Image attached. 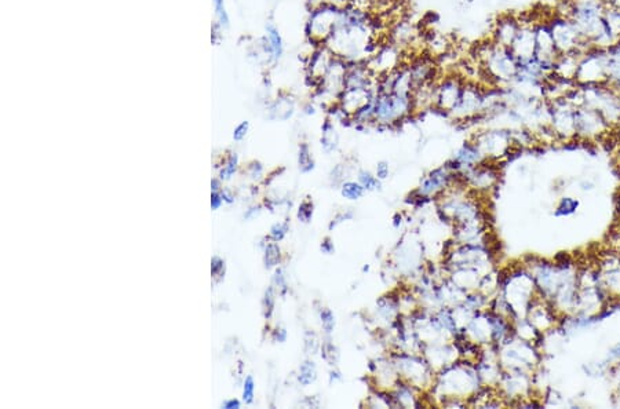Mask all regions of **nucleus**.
Segmentation results:
<instances>
[{
  "mask_svg": "<svg viewBox=\"0 0 620 409\" xmlns=\"http://www.w3.org/2000/svg\"><path fill=\"white\" fill-rule=\"evenodd\" d=\"M413 112V95L377 92L374 98V124L389 127L411 116Z\"/></svg>",
  "mask_w": 620,
  "mask_h": 409,
  "instance_id": "obj_1",
  "label": "nucleus"
},
{
  "mask_svg": "<svg viewBox=\"0 0 620 409\" xmlns=\"http://www.w3.org/2000/svg\"><path fill=\"white\" fill-rule=\"evenodd\" d=\"M344 8H339L334 4L325 3L320 7L310 10L309 20L306 23V36L312 44L324 46L327 40L331 37L332 32L341 21Z\"/></svg>",
  "mask_w": 620,
  "mask_h": 409,
  "instance_id": "obj_2",
  "label": "nucleus"
},
{
  "mask_svg": "<svg viewBox=\"0 0 620 409\" xmlns=\"http://www.w3.org/2000/svg\"><path fill=\"white\" fill-rule=\"evenodd\" d=\"M608 63L609 56L607 50L591 47L579 59L575 82L579 86L608 83Z\"/></svg>",
  "mask_w": 620,
  "mask_h": 409,
  "instance_id": "obj_3",
  "label": "nucleus"
},
{
  "mask_svg": "<svg viewBox=\"0 0 620 409\" xmlns=\"http://www.w3.org/2000/svg\"><path fill=\"white\" fill-rule=\"evenodd\" d=\"M547 23L553 35L554 44L560 54H568L576 50L586 53L592 47L591 43L581 36L579 30H576L575 24L569 18L557 14Z\"/></svg>",
  "mask_w": 620,
  "mask_h": 409,
  "instance_id": "obj_4",
  "label": "nucleus"
},
{
  "mask_svg": "<svg viewBox=\"0 0 620 409\" xmlns=\"http://www.w3.org/2000/svg\"><path fill=\"white\" fill-rule=\"evenodd\" d=\"M465 82H466L465 78L461 73H455V72L440 78L436 85L433 108L449 116V114L461 99Z\"/></svg>",
  "mask_w": 620,
  "mask_h": 409,
  "instance_id": "obj_5",
  "label": "nucleus"
},
{
  "mask_svg": "<svg viewBox=\"0 0 620 409\" xmlns=\"http://www.w3.org/2000/svg\"><path fill=\"white\" fill-rule=\"evenodd\" d=\"M394 365L400 378L411 383L415 387L427 386L434 379L433 368L429 365V362L413 354H399Z\"/></svg>",
  "mask_w": 620,
  "mask_h": 409,
  "instance_id": "obj_6",
  "label": "nucleus"
},
{
  "mask_svg": "<svg viewBox=\"0 0 620 409\" xmlns=\"http://www.w3.org/2000/svg\"><path fill=\"white\" fill-rule=\"evenodd\" d=\"M484 92L485 90H482L477 83L465 82L461 99L449 116L463 121L484 114Z\"/></svg>",
  "mask_w": 620,
  "mask_h": 409,
  "instance_id": "obj_7",
  "label": "nucleus"
},
{
  "mask_svg": "<svg viewBox=\"0 0 620 409\" xmlns=\"http://www.w3.org/2000/svg\"><path fill=\"white\" fill-rule=\"evenodd\" d=\"M535 39H536V53L535 59L545 68V71L552 75L554 65L559 57L561 56L554 44L553 35L549 27V23H539L535 25Z\"/></svg>",
  "mask_w": 620,
  "mask_h": 409,
  "instance_id": "obj_8",
  "label": "nucleus"
},
{
  "mask_svg": "<svg viewBox=\"0 0 620 409\" xmlns=\"http://www.w3.org/2000/svg\"><path fill=\"white\" fill-rule=\"evenodd\" d=\"M575 124H576V135H581L583 138L600 137L609 128V123L605 120V117L602 116L598 111L588 106L576 108Z\"/></svg>",
  "mask_w": 620,
  "mask_h": 409,
  "instance_id": "obj_9",
  "label": "nucleus"
},
{
  "mask_svg": "<svg viewBox=\"0 0 620 409\" xmlns=\"http://www.w3.org/2000/svg\"><path fill=\"white\" fill-rule=\"evenodd\" d=\"M367 63L378 78L386 75L403 65L400 47H397L394 43L382 44L378 51L367 61Z\"/></svg>",
  "mask_w": 620,
  "mask_h": 409,
  "instance_id": "obj_10",
  "label": "nucleus"
},
{
  "mask_svg": "<svg viewBox=\"0 0 620 409\" xmlns=\"http://www.w3.org/2000/svg\"><path fill=\"white\" fill-rule=\"evenodd\" d=\"M375 95L377 88H345L338 98V105L352 120L360 109L375 98Z\"/></svg>",
  "mask_w": 620,
  "mask_h": 409,
  "instance_id": "obj_11",
  "label": "nucleus"
},
{
  "mask_svg": "<svg viewBox=\"0 0 620 409\" xmlns=\"http://www.w3.org/2000/svg\"><path fill=\"white\" fill-rule=\"evenodd\" d=\"M335 56L327 46H317L315 51L312 53L309 62H308V79L312 82L313 87H320L323 79L331 66L332 59Z\"/></svg>",
  "mask_w": 620,
  "mask_h": 409,
  "instance_id": "obj_12",
  "label": "nucleus"
},
{
  "mask_svg": "<svg viewBox=\"0 0 620 409\" xmlns=\"http://www.w3.org/2000/svg\"><path fill=\"white\" fill-rule=\"evenodd\" d=\"M520 28H521V23L518 17H516L514 14H502L497 18L494 24L491 39L497 44L510 49Z\"/></svg>",
  "mask_w": 620,
  "mask_h": 409,
  "instance_id": "obj_13",
  "label": "nucleus"
},
{
  "mask_svg": "<svg viewBox=\"0 0 620 409\" xmlns=\"http://www.w3.org/2000/svg\"><path fill=\"white\" fill-rule=\"evenodd\" d=\"M511 53L518 62L535 59L536 53V39H535V25L521 24L513 44L510 46Z\"/></svg>",
  "mask_w": 620,
  "mask_h": 409,
  "instance_id": "obj_14",
  "label": "nucleus"
},
{
  "mask_svg": "<svg viewBox=\"0 0 620 409\" xmlns=\"http://www.w3.org/2000/svg\"><path fill=\"white\" fill-rule=\"evenodd\" d=\"M451 176H451L449 170L446 169V166L430 171L427 176L422 181V183L418 189V193L425 197L436 196L437 193L443 192L444 189L449 185Z\"/></svg>",
  "mask_w": 620,
  "mask_h": 409,
  "instance_id": "obj_15",
  "label": "nucleus"
},
{
  "mask_svg": "<svg viewBox=\"0 0 620 409\" xmlns=\"http://www.w3.org/2000/svg\"><path fill=\"white\" fill-rule=\"evenodd\" d=\"M452 43L448 40L446 36L440 33H433L426 40V53L430 54L433 59H443L449 54Z\"/></svg>",
  "mask_w": 620,
  "mask_h": 409,
  "instance_id": "obj_16",
  "label": "nucleus"
},
{
  "mask_svg": "<svg viewBox=\"0 0 620 409\" xmlns=\"http://www.w3.org/2000/svg\"><path fill=\"white\" fill-rule=\"evenodd\" d=\"M265 43L266 51L273 61H277L283 56V39L273 24L266 25Z\"/></svg>",
  "mask_w": 620,
  "mask_h": 409,
  "instance_id": "obj_17",
  "label": "nucleus"
},
{
  "mask_svg": "<svg viewBox=\"0 0 620 409\" xmlns=\"http://www.w3.org/2000/svg\"><path fill=\"white\" fill-rule=\"evenodd\" d=\"M418 32L415 30L413 24L407 21H401L396 25V28L391 32V43H394L397 47L400 46H408L416 37Z\"/></svg>",
  "mask_w": 620,
  "mask_h": 409,
  "instance_id": "obj_18",
  "label": "nucleus"
},
{
  "mask_svg": "<svg viewBox=\"0 0 620 409\" xmlns=\"http://www.w3.org/2000/svg\"><path fill=\"white\" fill-rule=\"evenodd\" d=\"M338 145H339V135L335 130L334 120L328 117L324 124L322 126V147L327 153H331L338 149Z\"/></svg>",
  "mask_w": 620,
  "mask_h": 409,
  "instance_id": "obj_19",
  "label": "nucleus"
},
{
  "mask_svg": "<svg viewBox=\"0 0 620 409\" xmlns=\"http://www.w3.org/2000/svg\"><path fill=\"white\" fill-rule=\"evenodd\" d=\"M604 23L607 30L620 39V10L607 3L604 10Z\"/></svg>",
  "mask_w": 620,
  "mask_h": 409,
  "instance_id": "obj_20",
  "label": "nucleus"
},
{
  "mask_svg": "<svg viewBox=\"0 0 620 409\" xmlns=\"http://www.w3.org/2000/svg\"><path fill=\"white\" fill-rule=\"evenodd\" d=\"M317 379V367L316 362L312 360H305L300 367H299V372H298V381L303 386L308 387L310 384H313Z\"/></svg>",
  "mask_w": 620,
  "mask_h": 409,
  "instance_id": "obj_21",
  "label": "nucleus"
},
{
  "mask_svg": "<svg viewBox=\"0 0 620 409\" xmlns=\"http://www.w3.org/2000/svg\"><path fill=\"white\" fill-rule=\"evenodd\" d=\"M270 111L274 114V118L287 120L294 114V101L291 98H277Z\"/></svg>",
  "mask_w": 620,
  "mask_h": 409,
  "instance_id": "obj_22",
  "label": "nucleus"
},
{
  "mask_svg": "<svg viewBox=\"0 0 620 409\" xmlns=\"http://www.w3.org/2000/svg\"><path fill=\"white\" fill-rule=\"evenodd\" d=\"M364 192H365V189L361 186V183L358 181L357 182L355 181H345L341 185L342 197H345L346 200H351V202L360 200L364 196Z\"/></svg>",
  "mask_w": 620,
  "mask_h": 409,
  "instance_id": "obj_23",
  "label": "nucleus"
},
{
  "mask_svg": "<svg viewBox=\"0 0 620 409\" xmlns=\"http://www.w3.org/2000/svg\"><path fill=\"white\" fill-rule=\"evenodd\" d=\"M298 164H299V170H300V173H303V174L310 173V171L315 169V160H313V157H312L310 147H309V145H308L306 142H302V144L299 145V150H298Z\"/></svg>",
  "mask_w": 620,
  "mask_h": 409,
  "instance_id": "obj_24",
  "label": "nucleus"
},
{
  "mask_svg": "<svg viewBox=\"0 0 620 409\" xmlns=\"http://www.w3.org/2000/svg\"><path fill=\"white\" fill-rule=\"evenodd\" d=\"M281 261V250L276 241L267 243L264 251V264L266 269L276 267Z\"/></svg>",
  "mask_w": 620,
  "mask_h": 409,
  "instance_id": "obj_25",
  "label": "nucleus"
},
{
  "mask_svg": "<svg viewBox=\"0 0 620 409\" xmlns=\"http://www.w3.org/2000/svg\"><path fill=\"white\" fill-rule=\"evenodd\" d=\"M357 179H358V182L361 183V186H363L365 190H368V192H374V190L381 189V182H382V181H379V179L377 178V176L371 174L370 171H365V170L358 171Z\"/></svg>",
  "mask_w": 620,
  "mask_h": 409,
  "instance_id": "obj_26",
  "label": "nucleus"
},
{
  "mask_svg": "<svg viewBox=\"0 0 620 409\" xmlns=\"http://www.w3.org/2000/svg\"><path fill=\"white\" fill-rule=\"evenodd\" d=\"M313 212H315V205H313V202H312L309 197H306V199L300 203V205H299L296 216H298V219H299L300 222H303V224H309V222L312 221V218H313Z\"/></svg>",
  "mask_w": 620,
  "mask_h": 409,
  "instance_id": "obj_27",
  "label": "nucleus"
},
{
  "mask_svg": "<svg viewBox=\"0 0 620 409\" xmlns=\"http://www.w3.org/2000/svg\"><path fill=\"white\" fill-rule=\"evenodd\" d=\"M320 350H322L323 360L327 361L329 365H335L338 362L339 353H338V349L335 348V345L331 341H324L322 348H320Z\"/></svg>",
  "mask_w": 620,
  "mask_h": 409,
  "instance_id": "obj_28",
  "label": "nucleus"
},
{
  "mask_svg": "<svg viewBox=\"0 0 620 409\" xmlns=\"http://www.w3.org/2000/svg\"><path fill=\"white\" fill-rule=\"evenodd\" d=\"M320 322H322V326H323L325 334L331 335L334 332L335 324H336L335 322V316H334L331 309H328V307H322L320 309Z\"/></svg>",
  "mask_w": 620,
  "mask_h": 409,
  "instance_id": "obj_29",
  "label": "nucleus"
},
{
  "mask_svg": "<svg viewBox=\"0 0 620 409\" xmlns=\"http://www.w3.org/2000/svg\"><path fill=\"white\" fill-rule=\"evenodd\" d=\"M274 310V290L273 287H269L264 293L262 299V313L266 320H270Z\"/></svg>",
  "mask_w": 620,
  "mask_h": 409,
  "instance_id": "obj_30",
  "label": "nucleus"
},
{
  "mask_svg": "<svg viewBox=\"0 0 620 409\" xmlns=\"http://www.w3.org/2000/svg\"><path fill=\"white\" fill-rule=\"evenodd\" d=\"M288 231H290V224L288 222H279V224H274L272 228H270V231H269V238L272 240V241H281L287 233H288Z\"/></svg>",
  "mask_w": 620,
  "mask_h": 409,
  "instance_id": "obj_31",
  "label": "nucleus"
},
{
  "mask_svg": "<svg viewBox=\"0 0 620 409\" xmlns=\"http://www.w3.org/2000/svg\"><path fill=\"white\" fill-rule=\"evenodd\" d=\"M255 396V381L253 377H247L243 384V401L245 404H253Z\"/></svg>",
  "mask_w": 620,
  "mask_h": 409,
  "instance_id": "obj_32",
  "label": "nucleus"
},
{
  "mask_svg": "<svg viewBox=\"0 0 620 409\" xmlns=\"http://www.w3.org/2000/svg\"><path fill=\"white\" fill-rule=\"evenodd\" d=\"M320 348H322V345L319 342L317 335L312 331H306L305 332V350L308 351V354H315Z\"/></svg>",
  "mask_w": 620,
  "mask_h": 409,
  "instance_id": "obj_33",
  "label": "nucleus"
},
{
  "mask_svg": "<svg viewBox=\"0 0 620 409\" xmlns=\"http://www.w3.org/2000/svg\"><path fill=\"white\" fill-rule=\"evenodd\" d=\"M237 164H238V157H237L236 153H233V154H231V157L226 161V166L221 171V176H219L221 179H224V181L231 179L237 171Z\"/></svg>",
  "mask_w": 620,
  "mask_h": 409,
  "instance_id": "obj_34",
  "label": "nucleus"
},
{
  "mask_svg": "<svg viewBox=\"0 0 620 409\" xmlns=\"http://www.w3.org/2000/svg\"><path fill=\"white\" fill-rule=\"evenodd\" d=\"M211 274L214 279H217V281H221L225 274V261L219 257H214L211 260Z\"/></svg>",
  "mask_w": 620,
  "mask_h": 409,
  "instance_id": "obj_35",
  "label": "nucleus"
},
{
  "mask_svg": "<svg viewBox=\"0 0 620 409\" xmlns=\"http://www.w3.org/2000/svg\"><path fill=\"white\" fill-rule=\"evenodd\" d=\"M273 283H274L276 288L279 290V293H280V295H286L287 291H288V284H287L286 276H284V273H283L281 269H277V270H276V273H274V276H273Z\"/></svg>",
  "mask_w": 620,
  "mask_h": 409,
  "instance_id": "obj_36",
  "label": "nucleus"
},
{
  "mask_svg": "<svg viewBox=\"0 0 620 409\" xmlns=\"http://www.w3.org/2000/svg\"><path fill=\"white\" fill-rule=\"evenodd\" d=\"M214 6H215V13H217V17L219 20V24L222 27H229V17H228V13L225 10L224 0H214Z\"/></svg>",
  "mask_w": 620,
  "mask_h": 409,
  "instance_id": "obj_37",
  "label": "nucleus"
},
{
  "mask_svg": "<svg viewBox=\"0 0 620 409\" xmlns=\"http://www.w3.org/2000/svg\"><path fill=\"white\" fill-rule=\"evenodd\" d=\"M353 216H355V214H353V211H351V209H346V211H341V212H338V214L332 218V221H331V224H329V229L332 231L334 228H336L338 225H341V224L345 222V221H352Z\"/></svg>",
  "mask_w": 620,
  "mask_h": 409,
  "instance_id": "obj_38",
  "label": "nucleus"
},
{
  "mask_svg": "<svg viewBox=\"0 0 620 409\" xmlns=\"http://www.w3.org/2000/svg\"><path fill=\"white\" fill-rule=\"evenodd\" d=\"M248 128H250V123H248V121H243V123H240V124L237 126L235 133H233V140H235V141H241V140H244L245 135H247V133H248Z\"/></svg>",
  "mask_w": 620,
  "mask_h": 409,
  "instance_id": "obj_39",
  "label": "nucleus"
},
{
  "mask_svg": "<svg viewBox=\"0 0 620 409\" xmlns=\"http://www.w3.org/2000/svg\"><path fill=\"white\" fill-rule=\"evenodd\" d=\"M390 174V169H389V163L387 161H379L377 164V170H375V176L379 181L387 179V176Z\"/></svg>",
  "mask_w": 620,
  "mask_h": 409,
  "instance_id": "obj_40",
  "label": "nucleus"
},
{
  "mask_svg": "<svg viewBox=\"0 0 620 409\" xmlns=\"http://www.w3.org/2000/svg\"><path fill=\"white\" fill-rule=\"evenodd\" d=\"M320 250H322V252L325 254V255H331V254H334V252H335L334 241H332L329 237H325L324 240L322 241V244H320Z\"/></svg>",
  "mask_w": 620,
  "mask_h": 409,
  "instance_id": "obj_41",
  "label": "nucleus"
},
{
  "mask_svg": "<svg viewBox=\"0 0 620 409\" xmlns=\"http://www.w3.org/2000/svg\"><path fill=\"white\" fill-rule=\"evenodd\" d=\"M262 164L260 163V161H253L250 166H248V174L251 178H258V176H261L262 174Z\"/></svg>",
  "mask_w": 620,
  "mask_h": 409,
  "instance_id": "obj_42",
  "label": "nucleus"
},
{
  "mask_svg": "<svg viewBox=\"0 0 620 409\" xmlns=\"http://www.w3.org/2000/svg\"><path fill=\"white\" fill-rule=\"evenodd\" d=\"M222 202H224V199H222L221 193H218V192L211 193V208L212 209H218L222 204Z\"/></svg>",
  "mask_w": 620,
  "mask_h": 409,
  "instance_id": "obj_43",
  "label": "nucleus"
},
{
  "mask_svg": "<svg viewBox=\"0 0 620 409\" xmlns=\"http://www.w3.org/2000/svg\"><path fill=\"white\" fill-rule=\"evenodd\" d=\"M273 338H274L276 342L283 343V342H286V339H287V331L283 329V328H277V329L273 332Z\"/></svg>",
  "mask_w": 620,
  "mask_h": 409,
  "instance_id": "obj_44",
  "label": "nucleus"
},
{
  "mask_svg": "<svg viewBox=\"0 0 620 409\" xmlns=\"http://www.w3.org/2000/svg\"><path fill=\"white\" fill-rule=\"evenodd\" d=\"M240 407H241V403L236 398H231L222 404V408L225 409H238Z\"/></svg>",
  "mask_w": 620,
  "mask_h": 409,
  "instance_id": "obj_45",
  "label": "nucleus"
},
{
  "mask_svg": "<svg viewBox=\"0 0 620 409\" xmlns=\"http://www.w3.org/2000/svg\"><path fill=\"white\" fill-rule=\"evenodd\" d=\"M342 379V374L338 371V370H332L331 372H329V381L331 383H335L336 380Z\"/></svg>",
  "mask_w": 620,
  "mask_h": 409,
  "instance_id": "obj_46",
  "label": "nucleus"
},
{
  "mask_svg": "<svg viewBox=\"0 0 620 409\" xmlns=\"http://www.w3.org/2000/svg\"><path fill=\"white\" fill-rule=\"evenodd\" d=\"M222 199H224V202H226V203H233V195L229 192V190H224L222 193Z\"/></svg>",
  "mask_w": 620,
  "mask_h": 409,
  "instance_id": "obj_47",
  "label": "nucleus"
},
{
  "mask_svg": "<svg viewBox=\"0 0 620 409\" xmlns=\"http://www.w3.org/2000/svg\"><path fill=\"white\" fill-rule=\"evenodd\" d=\"M211 189H212V192H219V189H221V181H218V179H212V182H211Z\"/></svg>",
  "mask_w": 620,
  "mask_h": 409,
  "instance_id": "obj_48",
  "label": "nucleus"
},
{
  "mask_svg": "<svg viewBox=\"0 0 620 409\" xmlns=\"http://www.w3.org/2000/svg\"><path fill=\"white\" fill-rule=\"evenodd\" d=\"M305 114H308V115H315V106H308L306 111H305Z\"/></svg>",
  "mask_w": 620,
  "mask_h": 409,
  "instance_id": "obj_49",
  "label": "nucleus"
},
{
  "mask_svg": "<svg viewBox=\"0 0 620 409\" xmlns=\"http://www.w3.org/2000/svg\"><path fill=\"white\" fill-rule=\"evenodd\" d=\"M609 4H612L614 7H616V8H619L620 10V0H611Z\"/></svg>",
  "mask_w": 620,
  "mask_h": 409,
  "instance_id": "obj_50",
  "label": "nucleus"
},
{
  "mask_svg": "<svg viewBox=\"0 0 620 409\" xmlns=\"http://www.w3.org/2000/svg\"><path fill=\"white\" fill-rule=\"evenodd\" d=\"M370 270V266H364V269H363V271H368Z\"/></svg>",
  "mask_w": 620,
  "mask_h": 409,
  "instance_id": "obj_51",
  "label": "nucleus"
}]
</instances>
